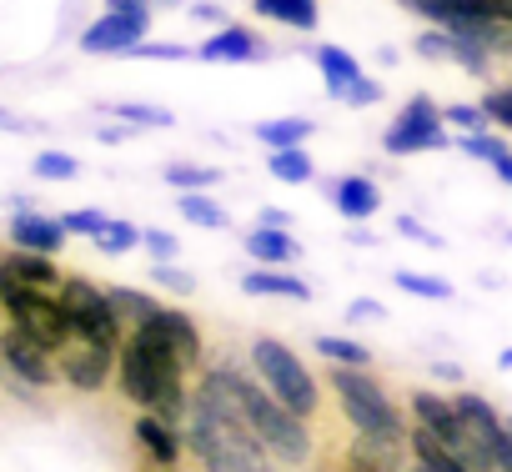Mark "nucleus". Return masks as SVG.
I'll return each instance as SVG.
<instances>
[{
	"mask_svg": "<svg viewBox=\"0 0 512 472\" xmlns=\"http://www.w3.org/2000/svg\"><path fill=\"white\" fill-rule=\"evenodd\" d=\"M347 312H352L357 322H382V317H387V312H382V302H372V297H357Z\"/></svg>",
	"mask_w": 512,
	"mask_h": 472,
	"instance_id": "nucleus-45",
	"label": "nucleus"
},
{
	"mask_svg": "<svg viewBox=\"0 0 512 472\" xmlns=\"http://www.w3.org/2000/svg\"><path fill=\"white\" fill-rule=\"evenodd\" d=\"M31 171H36L41 181H71V176L81 171V161L66 156V151H41V156L31 161Z\"/></svg>",
	"mask_w": 512,
	"mask_h": 472,
	"instance_id": "nucleus-30",
	"label": "nucleus"
},
{
	"mask_svg": "<svg viewBox=\"0 0 512 472\" xmlns=\"http://www.w3.org/2000/svg\"><path fill=\"white\" fill-rule=\"evenodd\" d=\"M241 292H246V297H292V302H307V297H312L307 282H297V277H287V272H267V267L246 272V277H241Z\"/></svg>",
	"mask_w": 512,
	"mask_h": 472,
	"instance_id": "nucleus-22",
	"label": "nucleus"
},
{
	"mask_svg": "<svg viewBox=\"0 0 512 472\" xmlns=\"http://www.w3.org/2000/svg\"><path fill=\"white\" fill-rule=\"evenodd\" d=\"M56 307H61V317H66L71 332H86V337H96L106 347H121V317L111 312V302H106V292L96 282L61 277L56 282Z\"/></svg>",
	"mask_w": 512,
	"mask_h": 472,
	"instance_id": "nucleus-6",
	"label": "nucleus"
},
{
	"mask_svg": "<svg viewBox=\"0 0 512 472\" xmlns=\"http://www.w3.org/2000/svg\"><path fill=\"white\" fill-rule=\"evenodd\" d=\"M51 357H56V382H66V387L96 397V392L111 382L116 347H106V342H96V337H86V332H66V342H61Z\"/></svg>",
	"mask_w": 512,
	"mask_h": 472,
	"instance_id": "nucleus-7",
	"label": "nucleus"
},
{
	"mask_svg": "<svg viewBox=\"0 0 512 472\" xmlns=\"http://www.w3.org/2000/svg\"><path fill=\"white\" fill-rule=\"evenodd\" d=\"M0 126H11V131H31V121H21V116H6V111H0Z\"/></svg>",
	"mask_w": 512,
	"mask_h": 472,
	"instance_id": "nucleus-48",
	"label": "nucleus"
},
{
	"mask_svg": "<svg viewBox=\"0 0 512 472\" xmlns=\"http://www.w3.org/2000/svg\"><path fill=\"white\" fill-rule=\"evenodd\" d=\"M337 101H347V106L362 111V106H377V101H382V86H377L372 76H352V81L337 91Z\"/></svg>",
	"mask_w": 512,
	"mask_h": 472,
	"instance_id": "nucleus-34",
	"label": "nucleus"
},
{
	"mask_svg": "<svg viewBox=\"0 0 512 472\" xmlns=\"http://www.w3.org/2000/svg\"><path fill=\"white\" fill-rule=\"evenodd\" d=\"M136 236H141V231H136L131 221H106V226L96 231V247H101V252H111V257H121V252H131V247H136Z\"/></svg>",
	"mask_w": 512,
	"mask_h": 472,
	"instance_id": "nucleus-31",
	"label": "nucleus"
},
{
	"mask_svg": "<svg viewBox=\"0 0 512 472\" xmlns=\"http://www.w3.org/2000/svg\"><path fill=\"white\" fill-rule=\"evenodd\" d=\"M106 302H111V312L121 317V322H146L161 302L156 297H146V292H136V287H106Z\"/></svg>",
	"mask_w": 512,
	"mask_h": 472,
	"instance_id": "nucleus-25",
	"label": "nucleus"
},
{
	"mask_svg": "<svg viewBox=\"0 0 512 472\" xmlns=\"http://www.w3.org/2000/svg\"><path fill=\"white\" fill-rule=\"evenodd\" d=\"M176 427L186 432V442H191V452L206 472H272L267 447L251 437L246 422L216 417V412H206L201 402L186 397V412H181Z\"/></svg>",
	"mask_w": 512,
	"mask_h": 472,
	"instance_id": "nucleus-2",
	"label": "nucleus"
},
{
	"mask_svg": "<svg viewBox=\"0 0 512 472\" xmlns=\"http://www.w3.org/2000/svg\"><path fill=\"white\" fill-rule=\"evenodd\" d=\"M457 146H462L467 156L487 161V166H492V171H497L502 181H512V146H507V141H502L497 131H487V126H482V131H467V136H462Z\"/></svg>",
	"mask_w": 512,
	"mask_h": 472,
	"instance_id": "nucleus-21",
	"label": "nucleus"
},
{
	"mask_svg": "<svg viewBox=\"0 0 512 472\" xmlns=\"http://www.w3.org/2000/svg\"><path fill=\"white\" fill-rule=\"evenodd\" d=\"M166 181H171V186L196 191V186H216V181H221V171H216V166H191V161H176V166H166Z\"/></svg>",
	"mask_w": 512,
	"mask_h": 472,
	"instance_id": "nucleus-32",
	"label": "nucleus"
},
{
	"mask_svg": "<svg viewBox=\"0 0 512 472\" xmlns=\"http://www.w3.org/2000/svg\"><path fill=\"white\" fill-rule=\"evenodd\" d=\"M131 51L146 56V61H186V56H191V46H176V41H146V36H141Z\"/></svg>",
	"mask_w": 512,
	"mask_h": 472,
	"instance_id": "nucleus-38",
	"label": "nucleus"
},
{
	"mask_svg": "<svg viewBox=\"0 0 512 472\" xmlns=\"http://www.w3.org/2000/svg\"><path fill=\"white\" fill-rule=\"evenodd\" d=\"M136 242H141V247H146L156 262H176V252H181L171 231H146V236H136Z\"/></svg>",
	"mask_w": 512,
	"mask_h": 472,
	"instance_id": "nucleus-40",
	"label": "nucleus"
},
{
	"mask_svg": "<svg viewBox=\"0 0 512 472\" xmlns=\"http://www.w3.org/2000/svg\"><path fill=\"white\" fill-rule=\"evenodd\" d=\"M267 166H272V176H282V181H312V171H317L302 146H272V151H267Z\"/></svg>",
	"mask_w": 512,
	"mask_h": 472,
	"instance_id": "nucleus-24",
	"label": "nucleus"
},
{
	"mask_svg": "<svg viewBox=\"0 0 512 472\" xmlns=\"http://www.w3.org/2000/svg\"><path fill=\"white\" fill-rule=\"evenodd\" d=\"M347 467L352 472H402V442L357 432V442L347 447Z\"/></svg>",
	"mask_w": 512,
	"mask_h": 472,
	"instance_id": "nucleus-15",
	"label": "nucleus"
},
{
	"mask_svg": "<svg viewBox=\"0 0 512 472\" xmlns=\"http://www.w3.org/2000/svg\"><path fill=\"white\" fill-rule=\"evenodd\" d=\"M246 257L262 262V267H292V262L302 257V247L292 242L282 226H256V231L246 236Z\"/></svg>",
	"mask_w": 512,
	"mask_h": 472,
	"instance_id": "nucleus-16",
	"label": "nucleus"
},
{
	"mask_svg": "<svg viewBox=\"0 0 512 472\" xmlns=\"http://www.w3.org/2000/svg\"><path fill=\"white\" fill-rule=\"evenodd\" d=\"M151 282H161V287L176 292V297H191V292H196V277H191V272H176L171 262H151Z\"/></svg>",
	"mask_w": 512,
	"mask_h": 472,
	"instance_id": "nucleus-35",
	"label": "nucleus"
},
{
	"mask_svg": "<svg viewBox=\"0 0 512 472\" xmlns=\"http://www.w3.org/2000/svg\"><path fill=\"white\" fill-rule=\"evenodd\" d=\"M146 31H151V21H136V16L106 11L101 21H91V26L81 31V51H86V56H121V51H131Z\"/></svg>",
	"mask_w": 512,
	"mask_h": 472,
	"instance_id": "nucleus-10",
	"label": "nucleus"
},
{
	"mask_svg": "<svg viewBox=\"0 0 512 472\" xmlns=\"http://www.w3.org/2000/svg\"><path fill=\"white\" fill-rule=\"evenodd\" d=\"M251 367L262 372V387L287 407V412H297V417H317L322 412V387H317V377L297 362V352L292 347H282L277 337H256L251 342Z\"/></svg>",
	"mask_w": 512,
	"mask_h": 472,
	"instance_id": "nucleus-5",
	"label": "nucleus"
},
{
	"mask_svg": "<svg viewBox=\"0 0 512 472\" xmlns=\"http://www.w3.org/2000/svg\"><path fill=\"white\" fill-rule=\"evenodd\" d=\"M11 242L16 247H26V252H46V257H56L61 247H66V226L56 221V216H41V211H16L11 216Z\"/></svg>",
	"mask_w": 512,
	"mask_h": 472,
	"instance_id": "nucleus-13",
	"label": "nucleus"
},
{
	"mask_svg": "<svg viewBox=\"0 0 512 472\" xmlns=\"http://www.w3.org/2000/svg\"><path fill=\"white\" fill-rule=\"evenodd\" d=\"M196 56L201 61H262L267 56V41L256 36V31H246V26H236V21H221V31L211 36V41H201L196 46Z\"/></svg>",
	"mask_w": 512,
	"mask_h": 472,
	"instance_id": "nucleus-11",
	"label": "nucleus"
},
{
	"mask_svg": "<svg viewBox=\"0 0 512 472\" xmlns=\"http://www.w3.org/2000/svg\"><path fill=\"white\" fill-rule=\"evenodd\" d=\"M251 11L262 16V21L292 26V31H317V21H322L317 0H251Z\"/></svg>",
	"mask_w": 512,
	"mask_h": 472,
	"instance_id": "nucleus-18",
	"label": "nucleus"
},
{
	"mask_svg": "<svg viewBox=\"0 0 512 472\" xmlns=\"http://www.w3.org/2000/svg\"><path fill=\"white\" fill-rule=\"evenodd\" d=\"M131 432H136V447H141V457H151V462H181V437H176V422H166L161 412H151V407H141V417L131 422Z\"/></svg>",
	"mask_w": 512,
	"mask_h": 472,
	"instance_id": "nucleus-14",
	"label": "nucleus"
},
{
	"mask_svg": "<svg viewBox=\"0 0 512 472\" xmlns=\"http://www.w3.org/2000/svg\"><path fill=\"white\" fill-rule=\"evenodd\" d=\"M116 121H126V126H171L176 116L166 111V106H106Z\"/></svg>",
	"mask_w": 512,
	"mask_h": 472,
	"instance_id": "nucleus-33",
	"label": "nucleus"
},
{
	"mask_svg": "<svg viewBox=\"0 0 512 472\" xmlns=\"http://www.w3.org/2000/svg\"><path fill=\"white\" fill-rule=\"evenodd\" d=\"M312 61L322 66V81H327V96H337L352 76H362V66H357V56L352 51H342V46H317L312 51Z\"/></svg>",
	"mask_w": 512,
	"mask_h": 472,
	"instance_id": "nucleus-23",
	"label": "nucleus"
},
{
	"mask_svg": "<svg viewBox=\"0 0 512 472\" xmlns=\"http://www.w3.org/2000/svg\"><path fill=\"white\" fill-rule=\"evenodd\" d=\"M0 367H6L16 382H26V387H51V382H56V357H51V347H46L36 332H26L21 322L0 327Z\"/></svg>",
	"mask_w": 512,
	"mask_h": 472,
	"instance_id": "nucleus-9",
	"label": "nucleus"
},
{
	"mask_svg": "<svg viewBox=\"0 0 512 472\" xmlns=\"http://www.w3.org/2000/svg\"><path fill=\"white\" fill-rule=\"evenodd\" d=\"M191 16H196V21H216V26L226 21V11H221V6H211V0H196V6H191Z\"/></svg>",
	"mask_w": 512,
	"mask_h": 472,
	"instance_id": "nucleus-47",
	"label": "nucleus"
},
{
	"mask_svg": "<svg viewBox=\"0 0 512 472\" xmlns=\"http://www.w3.org/2000/svg\"><path fill=\"white\" fill-rule=\"evenodd\" d=\"M327 387L337 392V402H342L347 422H352L362 437H392V442H402V437H407L397 402L382 392V382H377V377H367V367H342V362H337V367H332V377H327Z\"/></svg>",
	"mask_w": 512,
	"mask_h": 472,
	"instance_id": "nucleus-4",
	"label": "nucleus"
},
{
	"mask_svg": "<svg viewBox=\"0 0 512 472\" xmlns=\"http://www.w3.org/2000/svg\"><path fill=\"white\" fill-rule=\"evenodd\" d=\"M482 116H487L492 126H512V91H507V86H492V91L482 96Z\"/></svg>",
	"mask_w": 512,
	"mask_h": 472,
	"instance_id": "nucleus-37",
	"label": "nucleus"
},
{
	"mask_svg": "<svg viewBox=\"0 0 512 472\" xmlns=\"http://www.w3.org/2000/svg\"><path fill=\"white\" fill-rule=\"evenodd\" d=\"M332 201H337V211H342V216L362 221V216H377L382 191H377V181H372V176H342V181L332 186Z\"/></svg>",
	"mask_w": 512,
	"mask_h": 472,
	"instance_id": "nucleus-17",
	"label": "nucleus"
},
{
	"mask_svg": "<svg viewBox=\"0 0 512 472\" xmlns=\"http://www.w3.org/2000/svg\"><path fill=\"white\" fill-rule=\"evenodd\" d=\"M397 287H402V292H417V297H437V302L452 297V282H442V277H412V272H397Z\"/></svg>",
	"mask_w": 512,
	"mask_h": 472,
	"instance_id": "nucleus-36",
	"label": "nucleus"
},
{
	"mask_svg": "<svg viewBox=\"0 0 512 472\" xmlns=\"http://www.w3.org/2000/svg\"><path fill=\"white\" fill-rule=\"evenodd\" d=\"M0 267H6L11 277H21V282H31V287H56L61 282V272H56V262L46 257V252H26V247H11V252H0Z\"/></svg>",
	"mask_w": 512,
	"mask_h": 472,
	"instance_id": "nucleus-19",
	"label": "nucleus"
},
{
	"mask_svg": "<svg viewBox=\"0 0 512 472\" xmlns=\"http://www.w3.org/2000/svg\"><path fill=\"white\" fill-rule=\"evenodd\" d=\"M181 216L191 221V226H206V231H221L226 226V211L211 201V196H201V191H181Z\"/></svg>",
	"mask_w": 512,
	"mask_h": 472,
	"instance_id": "nucleus-27",
	"label": "nucleus"
},
{
	"mask_svg": "<svg viewBox=\"0 0 512 472\" xmlns=\"http://www.w3.org/2000/svg\"><path fill=\"white\" fill-rule=\"evenodd\" d=\"M442 121H447V126H457V131H482V126H487L482 106H447V111H442Z\"/></svg>",
	"mask_w": 512,
	"mask_h": 472,
	"instance_id": "nucleus-42",
	"label": "nucleus"
},
{
	"mask_svg": "<svg viewBox=\"0 0 512 472\" xmlns=\"http://www.w3.org/2000/svg\"><path fill=\"white\" fill-rule=\"evenodd\" d=\"M256 226H282V231H287V226H292V211H282V206H267L262 216H256Z\"/></svg>",
	"mask_w": 512,
	"mask_h": 472,
	"instance_id": "nucleus-46",
	"label": "nucleus"
},
{
	"mask_svg": "<svg viewBox=\"0 0 512 472\" xmlns=\"http://www.w3.org/2000/svg\"><path fill=\"white\" fill-rule=\"evenodd\" d=\"M412 46H417V56H427V61H447V51H452V36H447V31H422Z\"/></svg>",
	"mask_w": 512,
	"mask_h": 472,
	"instance_id": "nucleus-41",
	"label": "nucleus"
},
{
	"mask_svg": "<svg viewBox=\"0 0 512 472\" xmlns=\"http://www.w3.org/2000/svg\"><path fill=\"white\" fill-rule=\"evenodd\" d=\"M447 131H442V111L432 96H412L402 106V116L387 126V156H417V151H442Z\"/></svg>",
	"mask_w": 512,
	"mask_h": 472,
	"instance_id": "nucleus-8",
	"label": "nucleus"
},
{
	"mask_svg": "<svg viewBox=\"0 0 512 472\" xmlns=\"http://www.w3.org/2000/svg\"><path fill=\"white\" fill-rule=\"evenodd\" d=\"M452 407H457L472 427H482V432L497 442V452H507V457H512V437H507V427H502V417L492 412V402H487V397H477V392H457V397H452Z\"/></svg>",
	"mask_w": 512,
	"mask_h": 472,
	"instance_id": "nucleus-20",
	"label": "nucleus"
},
{
	"mask_svg": "<svg viewBox=\"0 0 512 472\" xmlns=\"http://www.w3.org/2000/svg\"><path fill=\"white\" fill-rule=\"evenodd\" d=\"M402 472H432V467H422V462H412V467H402Z\"/></svg>",
	"mask_w": 512,
	"mask_h": 472,
	"instance_id": "nucleus-49",
	"label": "nucleus"
},
{
	"mask_svg": "<svg viewBox=\"0 0 512 472\" xmlns=\"http://www.w3.org/2000/svg\"><path fill=\"white\" fill-rule=\"evenodd\" d=\"M307 136H312L307 116H287V121H262V126H256V141H262V146H302Z\"/></svg>",
	"mask_w": 512,
	"mask_h": 472,
	"instance_id": "nucleus-26",
	"label": "nucleus"
},
{
	"mask_svg": "<svg viewBox=\"0 0 512 472\" xmlns=\"http://www.w3.org/2000/svg\"><path fill=\"white\" fill-rule=\"evenodd\" d=\"M166 342H171V352L181 357V367H196L201 362V352H206V337H201V327L186 317V312H176V307H156L151 317H146Z\"/></svg>",
	"mask_w": 512,
	"mask_h": 472,
	"instance_id": "nucleus-12",
	"label": "nucleus"
},
{
	"mask_svg": "<svg viewBox=\"0 0 512 472\" xmlns=\"http://www.w3.org/2000/svg\"><path fill=\"white\" fill-rule=\"evenodd\" d=\"M492 46H482V41H467V36H452V51H447V61H457L462 71H472V76H487L492 71Z\"/></svg>",
	"mask_w": 512,
	"mask_h": 472,
	"instance_id": "nucleus-28",
	"label": "nucleus"
},
{
	"mask_svg": "<svg viewBox=\"0 0 512 472\" xmlns=\"http://www.w3.org/2000/svg\"><path fill=\"white\" fill-rule=\"evenodd\" d=\"M236 402H241V422L251 427V437L267 447V457L287 462V467H302L312 457V432H307V417L287 412L262 382L251 377H236Z\"/></svg>",
	"mask_w": 512,
	"mask_h": 472,
	"instance_id": "nucleus-3",
	"label": "nucleus"
},
{
	"mask_svg": "<svg viewBox=\"0 0 512 472\" xmlns=\"http://www.w3.org/2000/svg\"><path fill=\"white\" fill-rule=\"evenodd\" d=\"M317 352L332 357V362H342V367H367L372 362V352L362 342H352V337H317Z\"/></svg>",
	"mask_w": 512,
	"mask_h": 472,
	"instance_id": "nucleus-29",
	"label": "nucleus"
},
{
	"mask_svg": "<svg viewBox=\"0 0 512 472\" xmlns=\"http://www.w3.org/2000/svg\"><path fill=\"white\" fill-rule=\"evenodd\" d=\"M56 221L66 226V236H96V231L106 226V216L91 211V206H86V211H66V216H56Z\"/></svg>",
	"mask_w": 512,
	"mask_h": 472,
	"instance_id": "nucleus-39",
	"label": "nucleus"
},
{
	"mask_svg": "<svg viewBox=\"0 0 512 472\" xmlns=\"http://www.w3.org/2000/svg\"><path fill=\"white\" fill-rule=\"evenodd\" d=\"M106 11H121V16H136V21H151V0H106Z\"/></svg>",
	"mask_w": 512,
	"mask_h": 472,
	"instance_id": "nucleus-44",
	"label": "nucleus"
},
{
	"mask_svg": "<svg viewBox=\"0 0 512 472\" xmlns=\"http://www.w3.org/2000/svg\"><path fill=\"white\" fill-rule=\"evenodd\" d=\"M397 231L402 236H412V242H422V247H442V236H432L427 226H417L412 216H397Z\"/></svg>",
	"mask_w": 512,
	"mask_h": 472,
	"instance_id": "nucleus-43",
	"label": "nucleus"
},
{
	"mask_svg": "<svg viewBox=\"0 0 512 472\" xmlns=\"http://www.w3.org/2000/svg\"><path fill=\"white\" fill-rule=\"evenodd\" d=\"M116 372H121V392L136 407H151L166 422H181V412H186V367L151 322H136V332L121 337Z\"/></svg>",
	"mask_w": 512,
	"mask_h": 472,
	"instance_id": "nucleus-1",
	"label": "nucleus"
}]
</instances>
